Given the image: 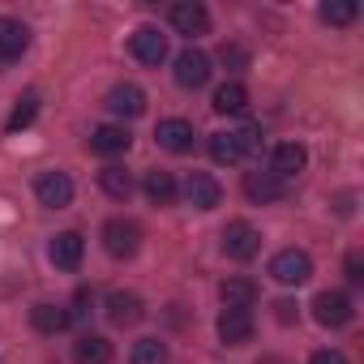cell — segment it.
Here are the masks:
<instances>
[{
  "instance_id": "obj_17",
  "label": "cell",
  "mask_w": 364,
  "mask_h": 364,
  "mask_svg": "<svg viewBox=\"0 0 364 364\" xmlns=\"http://www.w3.org/2000/svg\"><path fill=\"white\" fill-rule=\"evenodd\" d=\"M107 107H112L116 116H141V112H146V95H141V86L124 82V86H112V90H107Z\"/></svg>"
},
{
  "instance_id": "obj_26",
  "label": "cell",
  "mask_w": 364,
  "mask_h": 364,
  "mask_svg": "<svg viewBox=\"0 0 364 364\" xmlns=\"http://www.w3.org/2000/svg\"><path fill=\"white\" fill-rule=\"evenodd\" d=\"M355 0H326L321 5V22H330V26H351L355 22Z\"/></svg>"
},
{
  "instance_id": "obj_25",
  "label": "cell",
  "mask_w": 364,
  "mask_h": 364,
  "mask_svg": "<svg viewBox=\"0 0 364 364\" xmlns=\"http://www.w3.org/2000/svg\"><path fill=\"white\" fill-rule=\"evenodd\" d=\"M35 112H39V95H35V90H26V95L18 99V107L9 112V120H5V129H9V133H22V129H26V124L35 120Z\"/></svg>"
},
{
  "instance_id": "obj_13",
  "label": "cell",
  "mask_w": 364,
  "mask_h": 364,
  "mask_svg": "<svg viewBox=\"0 0 364 364\" xmlns=\"http://www.w3.org/2000/svg\"><path fill=\"white\" fill-rule=\"evenodd\" d=\"M82 249H86V240H82L77 232H60V236L52 240L48 257H52L56 270H77V266H82Z\"/></svg>"
},
{
  "instance_id": "obj_1",
  "label": "cell",
  "mask_w": 364,
  "mask_h": 364,
  "mask_svg": "<svg viewBox=\"0 0 364 364\" xmlns=\"http://www.w3.org/2000/svg\"><path fill=\"white\" fill-rule=\"evenodd\" d=\"M103 249L116 257V262H129L137 249H141V228L133 219H107L103 223Z\"/></svg>"
},
{
  "instance_id": "obj_23",
  "label": "cell",
  "mask_w": 364,
  "mask_h": 364,
  "mask_svg": "<svg viewBox=\"0 0 364 364\" xmlns=\"http://www.w3.org/2000/svg\"><path fill=\"white\" fill-rule=\"evenodd\" d=\"M249 107V90L240 86V82H223L219 90H215V112H223V116H240Z\"/></svg>"
},
{
  "instance_id": "obj_15",
  "label": "cell",
  "mask_w": 364,
  "mask_h": 364,
  "mask_svg": "<svg viewBox=\"0 0 364 364\" xmlns=\"http://www.w3.org/2000/svg\"><path fill=\"white\" fill-rule=\"evenodd\" d=\"M31 48V31L18 18H0V60H18Z\"/></svg>"
},
{
  "instance_id": "obj_11",
  "label": "cell",
  "mask_w": 364,
  "mask_h": 364,
  "mask_svg": "<svg viewBox=\"0 0 364 364\" xmlns=\"http://www.w3.org/2000/svg\"><path fill=\"white\" fill-rule=\"evenodd\" d=\"M193 124L189 120H159V129H154V141L163 146V150H171V154H189L193 150Z\"/></svg>"
},
{
  "instance_id": "obj_10",
  "label": "cell",
  "mask_w": 364,
  "mask_h": 364,
  "mask_svg": "<svg viewBox=\"0 0 364 364\" xmlns=\"http://www.w3.org/2000/svg\"><path fill=\"white\" fill-rule=\"evenodd\" d=\"M219 338L228 347H245L253 338V313L249 309H223L219 313Z\"/></svg>"
},
{
  "instance_id": "obj_30",
  "label": "cell",
  "mask_w": 364,
  "mask_h": 364,
  "mask_svg": "<svg viewBox=\"0 0 364 364\" xmlns=\"http://www.w3.org/2000/svg\"><path fill=\"white\" fill-rule=\"evenodd\" d=\"M347 279L351 283H364V257L360 253H347Z\"/></svg>"
},
{
  "instance_id": "obj_21",
  "label": "cell",
  "mask_w": 364,
  "mask_h": 364,
  "mask_svg": "<svg viewBox=\"0 0 364 364\" xmlns=\"http://www.w3.org/2000/svg\"><path fill=\"white\" fill-rule=\"evenodd\" d=\"M69 321H73V317H69L60 304H48V300H43V304H35V309H31V326H35L39 334H60Z\"/></svg>"
},
{
  "instance_id": "obj_29",
  "label": "cell",
  "mask_w": 364,
  "mask_h": 364,
  "mask_svg": "<svg viewBox=\"0 0 364 364\" xmlns=\"http://www.w3.org/2000/svg\"><path fill=\"white\" fill-rule=\"evenodd\" d=\"M309 364H347V355H343V351H334V347H321V351H313V355H309Z\"/></svg>"
},
{
  "instance_id": "obj_3",
  "label": "cell",
  "mask_w": 364,
  "mask_h": 364,
  "mask_svg": "<svg viewBox=\"0 0 364 364\" xmlns=\"http://www.w3.org/2000/svg\"><path fill=\"white\" fill-rule=\"evenodd\" d=\"M257 249H262V232H257L253 223L236 219V223L223 228V253H228L232 262H249V257H257Z\"/></svg>"
},
{
  "instance_id": "obj_14",
  "label": "cell",
  "mask_w": 364,
  "mask_h": 364,
  "mask_svg": "<svg viewBox=\"0 0 364 364\" xmlns=\"http://www.w3.org/2000/svg\"><path fill=\"white\" fill-rule=\"evenodd\" d=\"M107 317H112V326H137L146 317V304L133 291H112L107 296Z\"/></svg>"
},
{
  "instance_id": "obj_12",
  "label": "cell",
  "mask_w": 364,
  "mask_h": 364,
  "mask_svg": "<svg viewBox=\"0 0 364 364\" xmlns=\"http://www.w3.org/2000/svg\"><path fill=\"white\" fill-rule=\"evenodd\" d=\"M245 193H249V202L266 206V202H279L287 193V180H279L274 171H249L245 176Z\"/></svg>"
},
{
  "instance_id": "obj_28",
  "label": "cell",
  "mask_w": 364,
  "mask_h": 364,
  "mask_svg": "<svg viewBox=\"0 0 364 364\" xmlns=\"http://www.w3.org/2000/svg\"><path fill=\"white\" fill-rule=\"evenodd\" d=\"M133 364H167V343H159V338H137V343H133Z\"/></svg>"
},
{
  "instance_id": "obj_2",
  "label": "cell",
  "mask_w": 364,
  "mask_h": 364,
  "mask_svg": "<svg viewBox=\"0 0 364 364\" xmlns=\"http://www.w3.org/2000/svg\"><path fill=\"white\" fill-rule=\"evenodd\" d=\"M270 274H274V283H283V287H300V283L313 279V257H309L304 249H283V253H274Z\"/></svg>"
},
{
  "instance_id": "obj_19",
  "label": "cell",
  "mask_w": 364,
  "mask_h": 364,
  "mask_svg": "<svg viewBox=\"0 0 364 364\" xmlns=\"http://www.w3.org/2000/svg\"><path fill=\"white\" fill-rule=\"evenodd\" d=\"M73 364H112V343L103 334H82L73 343Z\"/></svg>"
},
{
  "instance_id": "obj_9",
  "label": "cell",
  "mask_w": 364,
  "mask_h": 364,
  "mask_svg": "<svg viewBox=\"0 0 364 364\" xmlns=\"http://www.w3.org/2000/svg\"><path fill=\"white\" fill-rule=\"evenodd\" d=\"M129 48L141 65H163L167 60V35H159V26H137Z\"/></svg>"
},
{
  "instance_id": "obj_27",
  "label": "cell",
  "mask_w": 364,
  "mask_h": 364,
  "mask_svg": "<svg viewBox=\"0 0 364 364\" xmlns=\"http://www.w3.org/2000/svg\"><path fill=\"white\" fill-rule=\"evenodd\" d=\"M210 159H215V163H240L245 154H240L236 133H215V137H210Z\"/></svg>"
},
{
  "instance_id": "obj_22",
  "label": "cell",
  "mask_w": 364,
  "mask_h": 364,
  "mask_svg": "<svg viewBox=\"0 0 364 364\" xmlns=\"http://www.w3.org/2000/svg\"><path fill=\"white\" fill-rule=\"evenodd\" d=\"M146 198H150L154 206H171V202H176V176L163 171V167L146 171Z\"/></svg>"
},
{
  "instance_id": "obj_8",
  "label": "cell",
  "mask_w": 364,
  "mask_h": 364,
  "mask_svg": "<svg viewBox=\"0 0 364 364\" xmlns=\"http://www.w3.org/2000/svg\"><path fill=\"white\" fill-rule=\"evenodd\" d=\"M185 198H189V206H198V210H215V206L223 202V189H219V180H215L210 171H189Z\"/></svg>"
},
{
  "instance_id": "obj_6",
  "label": "cell",
  "mask_w": 364,
  "mask_h": 364,
  "mask_svg": "<svg viewBox=\"0 0 364 364\" xmlns=\"http://www.w3.org/2000/svg\"><path fill=\"white\" fill-rule=\"evenodd\" d=\"M35 198H39L48 210H65V206L73 202V180H69L65 171H43V176L35 180Z\"/></svg>"
},
{
  "instance_id": "obj_24",
  "label": "cell",
  "mask_w": 364,
  "mask_h": 364,
  "mask_svg": "<svg viewBox=\"0 0 364 364\" xmlns=\"http://www.w3.org/2000/svg\"><path fill=\"white\" fill-rule=\"evenodd\" d=\"M99 185H103V193H107V198L124 202V198L133 193V176H129L124 167H116V163H112V167H103V171H99Z\"/></svg>"
},
{
  "instance_id": "obj_5",
  "label": "cell",
  "mask_w": 364,
  "mask_h": 364,
  "mask_svg": "<svg viewBox=\"0 0 364 364\" xmlns=\"http://www.w3.org/2000/svg\"><path fill=\"white\" fill-rule=\"evenodd\" d=\"M176 82L185 86V90H202L210 82V56L198 52V48H185L176 56Z\"/></svg>"
},
{
  "instance_id": "obj_20",
  "label": "cell",
  "mask_w": 364,
  "mask_h": 364,
  "mask_svg": "<svg viewBox=\"0 0 364 364\" xmlns=\"http://www.w3.org/2000/svg\"><path fill=\"white\" fill-rule=\"evenodd\" d=\"M304 163H309V150H304L300 141H283V146H274V176H279V180L304 171Z\"/></svg>"
},
{
  "instance_id": "obj_16",
  "label": "cell",
  "mask_w": 364,
  "mask_h": 364,
  "mask_svg": "<svg viewBox=\"0 0 364 364\" xmlns=\"http://www.w3.org/2000/svg\"><path fill=\"white\" fill-rule=\"evenodd\" d=\"M129 146H133V133L124 124H99L90 133V150L95 154H124Z\"/></svg>"
},
{
  "instance_id": "obj_18",
  "label": "cell",
  "mask_w": 364,
  "mask_h": 364,
  "mask_svg": "<svg viewBox=\"0 0 364 364\" xmlns=\"http://www.w3.org/2000/svg\"><path fill=\"white\" fill-rule=\"evenodd\" d=\"M219 300H223V309H253V300H257V283L253 279H223L219 283Z\"/></svg>"
},
{
  "instance_id": "obj_31",
  "label": "cell",
  "mask_w": 364,
  "mask_h": 364,
  "mask_svg": "<svg viewBox=\"0 0 364 364\" xmlns=\"http://www.w3.org/2000/svg\"><path fill=\"white\" fill-rule=\"evenodd\" d=\"M274 317H279L283 326H291V321H296V304H291V300H279V304H274Z\"/></svg>"
},
{
  "instance_id": "obj_4",
  "label": "cell",
  "mask_w": 364,
  "mask_h": 364,
  "mask_svg": "<svg viewBox=\"0 0 364 364\" xmlns=\"http://www.w3.org/2000/svg\"><path fill=\"white\" fill-rule=\"evenodd\" d=\"M313 317H317L321 326L338 330V326H347V321L355 317V304H351L347 291H321V296L313 300Z\"/></svg>"
},
{
  "instance_id": "obj_7",
  "label": "cell",
  "mask_w": 364,
  "mask_h": 364,
  "mask_svg": "<svg viewBox=\"0 0 364 364\" xmlns=\"http://www.w3.org/2000/svg\"><path fill=\"white\" fill-rule=\"evenodd\" d=\"M167 18H171V26L180 35H189V39H198V35L210 31V14H206V5H198V0H176Z\"/></svg>"
}]
</instances>
